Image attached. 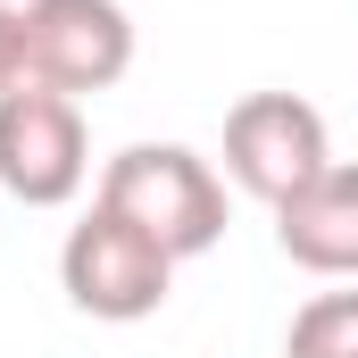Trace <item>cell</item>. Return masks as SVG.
<instances>
[{"label": "cell", "instance_id": "8992f818", "mask_svg": "<svg viewBox=\"0 0 358 358\" xmlns=\"http://www.w3.org/2000/svg\"><path fill=\"white\" fill-rule=\"evenodd\" d=\"M275 250L308 275H334L358 283V167H325L317 183H300L283 208H275Z\"/></svg>", "mask_w": 358, "mask_h": 358}, {"label": "cell", "instance_id": "3957f363", "mask_svg": "<svg viewBox=\"0 0 358 358\" xmlns=\"http://www.w3.org/2000/svg\"><path fill=\"white\" fill-rule=\"evenodd\" d=\"M92 176V142H84V100L50 84H17L0 92V192L25 208H67Z\"/></svg>", "mask_w": 358, "mask_h": 358}, {"label": "cell", "instance_id": "7a4b0ae2", "mask_svg": "<svg viewBox=\"0 0 358 358\" xmlns=\"http://www.w3.org/2000/svg\"><path fill=\"white\" fill-rule=\"evenodd\" d=\"M167 283H176V259L142 225H125L117 208H100V200H92L84 225H67V242H59V292L84 308L92 325H142V317H159Z\"/></svg>", "mask_w": 358, "mask_h": 358}, {"label": "cell", "instance_id": "5b68a950", "mask_svg": "<svg viewBox=\"0 0 358 358\" xmlns=\"http://www.w3.org/2000/svg\"><path fill=\"white\" fill-rule=\"evenodd\" d=\"M134 67V17L117 0H25V84L67 100L108 92Z\"/></svg>", "mask_w": 358, "mask_h": 358}, {"label": "cell", "instance_id": "52a82bcc", "mask_svg": "<svg viewBox=\"0 0 358 358\" xmlns=\"http://www.w3.org/2000/svg\"><path fill=\"white\" fill-rule=\"evenodd\" d=\"M283 358H358V283L350 292H317V300L292 317Z\"/></svg>", "mask_w": 358, "mask_h": 358}, {"label": "cell", "instance_id": "ba28073f", "mask_svg": "<svg viewBox=\"0 0 358 358\" xmlns=\"http://www.w3.org/2000/svg\"><path fill=\"white\" fill-rule=\"evenodd\" d=\"M25 84V0H0V92Z\"/></svg>", "mask_w": 358, "mask_h": 358}, {"label": "cell", "instance_id": "6da1fadb", "mask_svg": "<svg viewBox=\"0 0 358 358\" xmlns=\"http://www.w3.org/2000/svg\"><path fill=\"white\" fill-rule=\"evenodd\" d=\"M100 208H117L125 225H142L167 259H200L225 242V176L183 150V142H125L108 167H100Z\"/></svg>", "mask_w": 358, "mask_h": 358}, {"label": "cell", "instance_id": "277c9868", "mask_svg": "<svg viewBox=\"0 0 358 358\" xmlns=\"http://www.w3.org/2000/svg\"><path fill=\"white\" fill-rule=\"evenodd\" d=\"M334 167V134L300 92H250L225 108V176L242 183L250 200L283 208L300 183H317Z\"/></svg>", "mask_w": 358, "mask_h": 358}]
</instances>
